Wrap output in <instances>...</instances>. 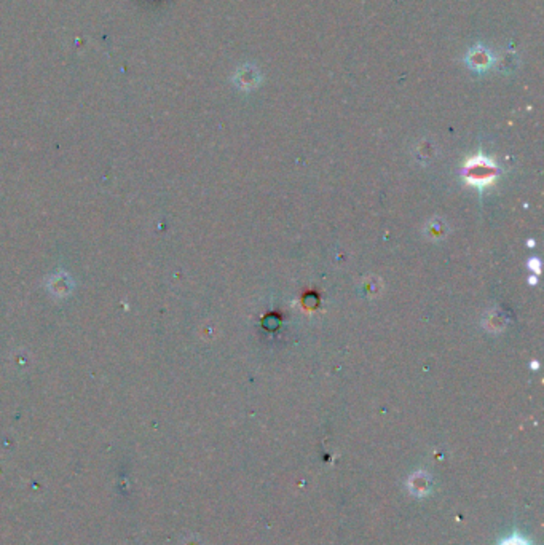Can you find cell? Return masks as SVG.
<instances>
[{
    "instance_id": "2",
    "label": "cell",
    "mask_w": 544,
    "mask_h": 545,
    "mask_svg": "<svg viewBox=\"0 0 544 545\" xmlns=\"http://www.w3.org/2000/svg\"><path fill=\"white\" fill-rule=\"evenodd\" d=\"M500 545H530V542L521 536H511V537L505 539V541H503Z\"/></svg>"
},
{
    "instance_id": "1",
    "label": "cell",
    "mask_w": 544,
    "mask_h": 545,
    "mask_svg": "<svg viewBox=\"0 0 544 545\" xmlns=\"http://www.w3.org/2000/svg\"><path fill=\"white\" fill-rule=\"evenodd\" d=\"M72 287L74 282L66 273L53 274V276L50 278L48 289L52 291V293L56 295V297H66V295L72 291Z\"/></svg>"
}]
</instances>
